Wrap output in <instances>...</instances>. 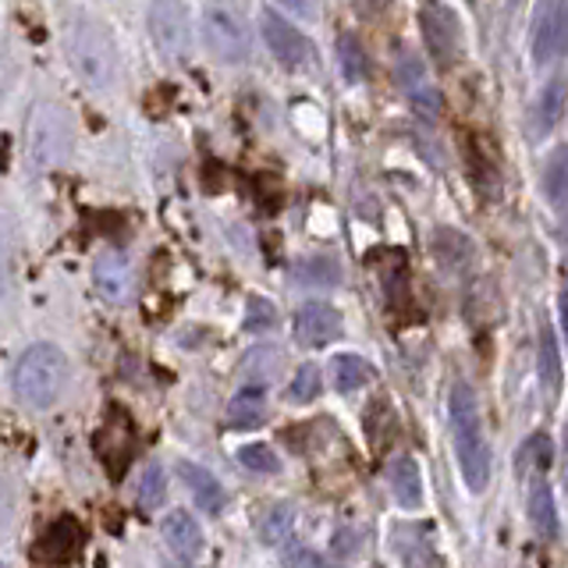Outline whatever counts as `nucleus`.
I'll return each instance as SVG.
<instances>
[{
	"label": "nucleus",
	"mask_w": 568,
	"mask_h": 568,
	"mask_svg": "<svg viewBox=\"0 0 568 568\" xmlns=\"http://www.w3.org/2000/svg\"><path fill=\"white\" fill-rule=\"evenodd\" d=\"M93 284H97V292L106 302H114V306L129 302L132 292H135V274H132L129 256L118 253V248H106V253H100L97 263H93Z\"/></svg>",
	"instance_id": "nucleus-12"
},
{
	"label": "nucleus",
	"mask_w": 568,
	"mask_h": 568,
	"mask_svg": "<svg viewBox=\"0 0 568 568\" xmlns=\"http://www.w3.org/2000/svg\"><path fill=\"white\" fill-rule=\"evenodd\" d=\"M150 40L156 47V53L171 64H185L192 53V18L185 0H153L150 14Z\"/></svg>",
	"instance_id": "nucleus-6"
},
{
	"label": "nucleus",
	"mask_w": 568,
	"mask_h": 568,
	"mask_svg": "<svg viewBox=\"0 0 568 568\" xmlns=\"http://www.w3.org/2000/svg\"><path fill=\"white\" fill-rule=\"evenodd\" d=\"M239 462L248 473H263V476H274L281 469V458L271 444H245V448L239 452Z\"/></svg>",
	"instance_id": "nucleus-27"
},
{
	"label": "nucleus",
	"mask_w": 568,
	"mask_h": 568,
	"mask_svg": "<svg viewBox=\"0 0 568 568\" xmlns=\"http://www.w3.org/2000/svg\"><path fill=\"white\" fill-rule=\"evenodd\" d=\"M430 248H434V256H437L444 266H452V271H462V266H469V260H473V245H469V239H466V235H458V231H452V227L434 231Z\"/></svg>",
	"instance_id": "nucleus-23"
},
{
	"label": "nucleus",
	"mask_w": 568,
	"mask_h": 568,
	"mask_svg": "<svg viewBox=\"0 0 568 568\" xmlns=\"http://www.w3.org/2000/svg\"><path fill=\"white\" fill-rule=\"evenodd\" d=\"M561 381H565V369H561V345H558V331L544 324L540 327V384H544V395L555 402L561 395Z\"/></svg>",
	"instance_id": "nucleus-19"
},
{
	"label": "nucleus",
	"mask_w": 568,
	"mask_h": 568,
	"mask_svg": "<svg viewBox=\"0 0 568 568\" xmlns=\"http://www.w3.org/2000/svg\"><path fill=\"white\" fill-rule=\"evenodd\" d=\"M387 484H390V494H395V501L402 508L423 505V476H419V466H416L413 455H398L395 462H390Z\"/></svg>",
	"instance_id": "nucleus-16"
},
{
	"label": "nucleus",
	"mask_w": 568,
	"mask_h": 568,
	"mask_svg": "<svg viewBox=\"0 0 568 568\" xmlns=\"http://www.w3.org/2000/svg\"><path fill=\"white\" fill-rule=\"evenodd\" d=\"M8 292H11V235L4 217H0V298H8Z\"/></svg>",
	"instance_id": "nucleus-31"
},
{
	"label": "nucleus",
	"mask_w": 568,
	"mask_h": 568,
	"mask_svg": "<svg viewBox=\"0 0 568 568\" xmlns=\"http://www.w3.org/2000/svg\"><path fill=\"white\" fill-rule=\"evenodd\" d=\"M178 473H182L189 494L195 497V501H200L203 511L217 515V511L224 508L227 494H224V487H221V479H217V476L206 473L203 466H195V462H178Z\"/></svg>",
	"instance_id": "nucleus-15"
},
{
	"label": "nucleus",
	"mask_w": 568,
	"mask_h": 568,
	"mask_svg": "<svg viewBox=\"0 0 568 568\" xmlns=\"http://www.w3.org/2000/svg\"><path fill=\"white\" fill-rule=\"evenodd\" d=\"M561 448H565V469H568V423H565V434H561Z\"/></svg>",
	"instance_id": "nucleus-36"
},
{
	"label": "nucleus",
	"mask_w": 568,
	"mask_h": 568,
	"mask_svg": "<svg viewBox=\"0 0 568 568\" xmlns=\"http://www.w3.org/2000/svg\"><path fill=\"white\" fill-rule=\"evenodd\" d=\"M452 444H455V462L462 469V484L473 494H479L490 484V444L484 430V416H479L476 390L458 381L452 387Z\"/></svg>",
	"instance_id": "nucleus-1"
},
{
	"label": "nucleus",
	"mask_w": 568,
	"mask_h": 568,
	"mask_svg": "<svg viewBox=\"0 0 568 568\" xmlns=\"http://www.w3.org/2000/svg\"><path fill=\"white\" fill-rule=\"evenodd\" d=\"M398 85H402V93L408 97V103H413V111L419 118L434 121L440 114V93H437V85L430 82L426 68L408 50L398 53Z\"/></svg>",
	"instance_id": "nucleus-11"
},
{
	"label": "nucleus",
	"mask_w": 568,
	"mask_h": 568,
	"mask_svg": "<svg viewBox=\"0 0 568 568\" xmlns=\"http://www.w3.org/2000/svg\"><path fill=\"white\" fill-rule=\"evenodd\" d=\"M292 526H295V508L288 501H274L271 508H263L256 532L266 547H277L281 540L292 537Z\"/></svg>",
	"instance_id": "nucleus-22"
},
{
	"label": "nucleus",
	"mask_w": 568,
	"mask_h": 568,
	"mask_svg": "<svg viewBox=\"0 0 568 568\" xmlns=\"http://www.w3.org/2000/svg\"><path fill=\"white\" fill-rule=\"evenodd\" d=\"M544 195L555 210H568V146H558L550 153L544 168Z\"/></svg>",
	"instance_id": "nucleus-24"
},
{
	"label": "nucleus",
	"mask_w": 568,
	"mask_h": 568,
	"mask_svg": "<svg viewBox=\"0 0 568 568\" xmlns=\"http://www.w3.org/2000/svg\"><path fill=\"white\" fill-rule=\"evenodd\" d=\"M68 381V359L58 345H32L18 355L14 373H11V384H14V395L22 398L29 408H50L58 402V395L64 390Z\"/></svg>",
	"instance_id": "nucleus-4"
},
{
	"label": "nucleus",
	"mask_w": 568,
	"mask_h": 568,
	"mask_svg": "<svg viewBox=\"0 0 568 568\" xmlns=\"http://www.w3.org/2000/svg\"><path fill=\"white\" fill-rule=\"evenodd\" d=\"M565 97H568V82L565 79H550L537 103H532V132L537 135H547L555 132V124L561 121V111H565Z\"/></svg>",
	"instance_id": "nucleus-20"
},
{
	"label": "nucleus",
	"mask_w": 568,
	"mask_h": 568,
	"mask_svg": "<svg viewBox=\"0 0 568 568\" xmlns=\"http://www.w3.org/2000/svg\"><path fill=\"white\" fill-rule=\"evenodd\" d=\"M64 53H68V64L71 71L93 89H111L118 79V47L111 40L97 18L79 14L68 22L64 32Z\"/></svg>",
	"instance_id": "nucleus-3"
},
{
	"label": "nucleus",
	"mask_w": 568,
	"mask_h": 568,
	"mask_svg": "<svg viewBox=\"0 0 568 568\" xmlns=\"http://www.w3.org/2000/svg\"><path fill=\"white\" fill-rule=\"evenodd\" d=\"M164 540H168V547L174 550L178 558H200L203 555V529H200V523L192 519L189 511H171L168 519H164Z\"/></svg>",
	"instance_id": "nucleus-14"
},
{
	"label": "nucleus",
	"mask_w": 568,
	"mask_h": 568,
	"mask_svg": "<svg viewBox=\"0 0 568 568\" xmlns=\"http://www.w3.org/2000/svg\"><path fill=\"white\" fill-rule=\"evenodd\" d=\"M281 565H284V568H324V565H320V558H313L310 550H302V547L288 550Z\"/></svg>",
	"instance_id": "nucleus-33"
},
{
	"label": "nucleus",
	"mask_w": 568,
	"mask_h": 568,
	"mask_svg": "<svg viewBox=\"0 0 568 568\" xmlns=\"http://www.w3.org/2000/svg\"><path fill=\"white\" fill-rule=\"evenodd\" d=\"M260 32H263L266 50H271L284 68H302V64L310 61V43H306V36H302V32L288 22V18H281L274 8H266V11L260 14Z\"/></svg>",
	"instance_id": "nucleus-9"
},
{
	"label": "nucleus",
	"mask_w": 568,
	"mask_h": 568,
	"mask_svg": "<svg viewBox=\"0 0 568 568\" xmlns=\"http://www.w3.org/2000/svg\"><path fill=\"white\" fill-rule=\"evenodd\" d=\"M373 377H377L373 366L363 359V355H355V352L337 355V359L331 363V381H334L337 390H342V395H352V390L373 384Z\"/></svg>",
	"instance_id": "nucleus-21"
},
{
	"label": "nucleus",
	"mask_w": 568,
	"mask_h": 568,
	"mask_svg": "<svg viewBox=\"0 0 568 568\" xmlns=\"http://www.w3.org/2000/svg\"><path fill=\"white\" fill-rule=\"evenodd\" d=\"M337 64H342V79L348 85H359L369 75V58H366L363 43L355 40L352 32H345L342 40H337Z\"/></svg>",
	"instance_id": "nucleus-25"
},
{
	"label": "nucleus",
	"mask_w": 568,
	"mask_h": 568,
	"mask_svg": "<svg viewBox=\"0 0 568 568\" xmlns=\"http://www.w3.org/2000/svg\"><path fill=\"white\" fill-rule=\"evenodd\" d=\"M164 494H168V476L153 462V466H146V473H142V479H139V505L156 508L160 501H164Z\"/></svg>",
	"instance_id": "nucleus-29"
},
{
	"label": "nucleus",
	"mask_w": 568,
	"mask_h": 568,
	"mask_svg": "<svg viewBox=\"0 0 568 568\" xmlns=\"http://www.w3.org/2000/svg\"><path fill=\"white\" fill-rule=\"evenodd\" d=\"M14 58H11V50L0 43V103L8 100V93H11V85H14Z\"/></svg>",
	"instance_id": "nucleus-32"
},
{
	"label": "nucleus",
	"mask_w": 568,
	"mask_h": 568,
	"mask_svg": "<svg viewBox=\"0 0 568 568\" xmlns=\"http://www.w3.org/2000/svg\"><path fill=\"white\" fill-rule=\"evenodd\" d=\"M277 324V310L274 302L266 298H248V310H245V331H271Z\"/></svg>",
	"instance_id": "nucleus-30"
},
{
	"label": "nucleus",
	"mask_w": 568,
	"mask_h": 568,
	"mask_svg": "<svg viewBox=\"0 0 568 568\" xmlns=\"http://www.w3.org/2000/svg\"><path fill=\"white\" fill-rule=\"evenodd\" d=\"M85 544V529L79 526V519H71V515H61L58 523H50L47 532L36 544V555L50 565H68L79 558V550Z\"/></svg>",
	"instance_id": "nucleus-13"
},
{
	"label": "nucleus",
	"mask_w": 568,
	"mask_h": 568,
	"mask_svg": "<svg viewBox=\"0 0 568 568\" xmlns=\"http://www.w3.org/2000/svg\"><path fill=\"white\" fill-rule=\"evenodd\" d=\"M342 337V313L331 302H306L295 313V342L306 348H324Z\"/></svg>",
	"instance_id": "nucleus-10"
},
{
	"label": "nucleus",
	"mask_w": 568,
	"mask_h": 568,
	"mask_svg": "<svg viewBox=\"0 0 568 568\" xmlns=\"http://www.w3.org/2000/svg\"><path fill=\"white\" fill-rule=\"evenodd\" d=\"M529 523L540 537L555 540L558 537V508H555V494L544 476L529 479Z\"/></svg>",
	"instance_id": "nucleus-18"
},
{
	"label": "nucleus",
	"mask_w": 568,
	"mask_h": 568,
	"mask_svg": "<svg viewBox=\"0 0 568 568\" xmlns=\"http://www.w3.org/2000/svg\"><path fill=\"white\" fill-rule=\"evenodd\" d=\"M561 327H565V337H568V288L561 292Z\"/></svg>",
	"instance_id": "nucleus-35"
},
{
	"label": "nucleus",
	"mask_w": 568,
	"mask_h": 568,
	"mask_svg": "<svg viewBox=\"0 0 568 568\" xmlns=\"http://www.w3.org/2000/svg\"><path fill=\"white\" fill-rule=\"evenodd\" d=\"M277 4L292 8V11L302 14V18H313V0H277Z\"/></svg>",
	"instance_id": "nucleus-34"
},
{
	"label": "nucleus",
	"mask_w": 568,
	"mask_h": 568,
	"mask_svg": "<svg viewBox=\"0 0 568 568\" xmlns=\"http://www.w3.org/2000/svg\"><path fill=\"white\" fill-rule=\"evenodd\" d=\"M266 419V387L263 384H245L235 390V398L227 402V423L248 430V426H260Z\"/></svg>",
	"instance_id": "nucleus-17"
},
{
	"label": "nucleus",
	"mask_w": 568,
	"mask_h": 568,
	"mask_svg": "<svg viewBox=\"0 0 568 568\" xmlns=\"http://www.w3.org/2000/svg\"><path fill=\"white\" fill-rule=\"evenodd\" d=\"M568 53V0H544L532 22V58L537 64H558Z\"/></svg>",
	"instance_id": "nucleus-8"
},
{
	"label": "nucleus",
	"mask_w": 568,
	"mask_h": 568,
	"mask_svg": "<svg viewBox=\"0 0 568 568\" xmlns=\"http://www.w3.org/2000/svg\"><path fill=\"white\" fill-rule=\"evenodd\" d=\"M295 281L306 284V288H334L342 281V266L331 256H310L295 266Z\"/></svg>",
	"instance_id": "nucleus-26"
},
{
	"label": "nucleus",
	"mask_w": 568,
	"mask_h": 568,
	"mask_svg": "<svg viewBox=\"0 0 568 568\" xmlns=\"http://www.w3.org/2000/svg\"><path fill=\"white\" fill-rule=\"evenodd\" d=\"M203 40L213 50V58H221L224 64H242L253 53L248 22L231 4H221V0L203 8Z\"/></svg>",
	"instance_id": "nucleus-5"
},
{
	"label": "nucleus",
	"mask_w": 568,
	"mask_h": 568,
	"mask_svg": "<svg viewBox=\"0 0 568 568\" xmlns=\"http://www.w3.org/2000/svg\"><path fill=\"white\" fill-rule=\"evenodd\" d=\"M316 395H320V369L313 363L298 366V373L292 377V387H288V402L292 405H310Z\"/></svg>",
	"instance_id": "nucleus-28"
},
{
	"label": "nucleus",
	"mask_w": 568,
	"mask_h": 568,
	"mask_svg": "<svg viewBox=\"0 0 568 568\" xmlns=\"http://www.w3.org/2000/svg\"><path fill=\"white\" fill-rule=\"evenodd\" d=\"M75 150V124L68 106L58 100H36L26 118V164L36 174H50L64 168Z\"/></svg>",
	"instance_id": "nucleus-2"
},
{
	"label": "nucleus",
	"mask_w": 568,
	"mask_h": 568,
	"mask_svg": "<svg viewBox=\"0 0 568 568\" xmlns=\"http://www.w3.org/2000/svg\"><path fill=\"white\" fill-rule=\"evenodd\" d=\"M168 568H189V565H168Z\"/></svg>",
	"instance_id": "nucleus-37"
},
{
	"label": "nucleus",
	"mask_w": 568,
	"mask_h": 568,
	"mask_svg": "<svg viewBox=\"0 0 568 568\" xmlns=\"http://www.w3.org/2000/svg\"><path fill=\"white\" fill-rule=\"evenodd\" d=\"M419 26L426 36V50L437 68H452L462 53V29H458V18L448 4L440 0H423V14H419Z\"/></svg>",
	"instance_id": "nucleus-7"
}]
</instances>
